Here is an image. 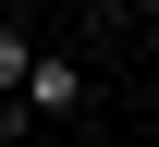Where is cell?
Instances as JSON below:
<instances>
[{
	"label": "cell",
	"mask_w": 159,
	"mask_h": 147,
	"mask_svg": "<svg viewBox=\"0 0 159 147\" xmlns=\"http://www.w3.org/2000/svg\"><path fill=\"white\" fill-rule=\"evenodd\" d=\"M25 62H37V37H25V25H0V98L25 86Z\"/></svg>",
	"instance_id": "1"
},
{
	"label": "cell",
	"mask_w": 159,
	"mask_h": 147,
	"mask_svg": "<svg viewBox=\"0 0 159 147\" xmlns=\"http://www.w3.org/2000/svg\"><path fill=\"white\" fill-rule=\"evenodd\" d=\"M74 12H86V0H74Z\"/></svg>",
	"instance_id": "3"
},
{
	"label": "cell",
	"mask_w": 159,
	"mask_h": 147,
	"mask_svg": "<svg viewBox=\"0 0 159 147\" xmlns=\"http://www.w3.org/2000/svg\"><path fill=\"white\" fill-rule=\"evenodd\" d=\"M122 12H159V0H122Z\"/></svg>",
	"instance_id": "2"
}]
</instances>
